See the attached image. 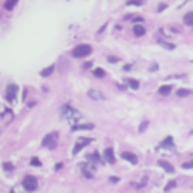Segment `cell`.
<instances>
[{
    "label": "cell",
    "mask_w": 193,
    "mask_h": 193,
    "mask_svg": "<svg viewBox=\"0 0 193 193\" xmlns=\"http://www.w3.org/2000/svg\"><path fill=\"white\" fill-rule=\"evenodd\" d=\"M71 55L76 57V59H85V57L91 55V47L90 45H86V43H81V45H78V47L73 48Z\"/></svg>",
    "instance_id": "cell-1"
},
{
    "label": "cell",
    "mask_w": 193,
    "mask_h": 193,
    "mask_svg": "<svg viewBox=\"0 0 193 193\" xmlns=\"http://www.w3.org/2000/svg\"><path fill=\"white\" fill-rule=\"evenodd\" d=\"M57 138H59V133H57V131L48 133L47 136L42 140V147H45V148H55V145H57Z\"/></svg>",
    "instance_id": "cell-2"
},
{
    "label": "cell",
    "mask_w": 193,
    "mask_h": 193,
    "mask_svg": "<svg viewBox=\"0 0 193 193\" xmlns=\"http://www.w3.org/2000/svg\"><path fill=\"white\" fill-rule=\"evenodd\" d=\"M60 114H62V117L64 119H69V121H74V119H80L81 114L76 110V109L69 107V105H64L62 107V110H60Z\"/></svg>",
    "instance_id": "cell-3"
},
{
    "label": "cell",
    "mask_w": 193,
    "mask_h": 193,
    "mask_svg": "<svg viewBox=\"0 0 193 193\" xmlns=\"http://www.w3.org/2000/svg\"><path fill=\"white\" fill-rule=\"evenodd\" d=\"M22 188L26 190V191H35L38 188V181L35 176H26L22 179Z\"/></svg>",
    "instance_id": "cell-4"
},
{
    "label": "cell",
    "mask_w": 193,
    "mask_h": 193,
    "mask_svg": "<svg viewBox=\"0 0 193 193\" xmlns=\"http://www.w3.org/2000/svg\"><path fill=\"white\" fill-rule=\"evenodd\" d=\"M17 95V85H9L5 90V98L7 102H14V98Z\"/></svg>",
    "instance_id": "cell-5"
},
{
    "label": "cell",
    "mask_w": 193,
    "mask_h": 193,
    "mask_svg": "<svg viewBox=\"0 0 193 193\" xmlns=\"http://www.w3.org/2000/svg\"><path fill=\"white\" fill-rule=\"evenodd\" d=\"M91 143V138H85V140H80V141H78V143L74 145V148H73V154H80L81 150H83V148H85V147H88V145Z\"/></svg>",
    "instance_id": "cell-6"
},
{
    "label": "cell",
    "mask_w": 193,
    "mask_h": 193,
    "mask_svg": "<svg viewBox=\"0 0 193 193\" xmlns=\"http://www.w3.org/2000/svg\"><path fill=\"white\" fill-rule=\"evenodd\" d=\"M121 157H123L124 161L131 162V164H136V162H138V157L134 155V154H131V152H123V154H121Z\"/></svg>",
    "instance_id": "cell-7"
},
{
    "label": "cell",
    "mask_w": 193,
    "mask_h": 193,
    "mask_svg": "<svg viewBox=\"0 0 193 193\" xmlns=\"http://www.w3.org/2000/svg\"><path fill=\"white\" fill-rule=\"evenodd\" d=\"M103 159H105L107 162H110V164L116 162V157H114V150H112V148H105V150H103Z\"/></svg>",
    "instance_id": "cell-8"
},
{
    "label": "cell",
    "mask_w": 193,
    "mask_h": 193,
    "mask_svg": "<svg viewBox=\"0 0 193 193\" xmlns=\"http://www.w3.org/2000/svg\"><path fill=\"white\" fill-rule=\"evenodd\" d=\"M95 126L91 123H86V124H74L73 126V131H80V129H93Z\"/></svg>",
    "instance_id": "cell-9"
},
{
    "label": "cell",
    "mask_w": 193,
    "mask_h": 193,
    "mask_svg": "<svg viewBox=\"0 0 193 193\" xmlns=\"http://www.w3.org/2000/svg\"><path fill=\"white\" fill-rule=\"evenodd\" d=\"M171 90H172V86H171V85H162L161 88H159V95L167 96L169 93H171Z\"/></svg>",
    "instance_id": "cell-10"
},
{
    "label": "cell",
    "mask_w": 193,
    "mask_h": 193,
    "mask_svg": "<svg viewBox=\"0 0 193 193\" xmlns=\"http://www.w3.org/2000/svg\"><path fill=\"white\" fill-rule=\"evenodd\" d=\"M159 166H161L162 169H166V171L169 172V174H172V172H174V167H172L167 161H159Z\"/></svg>",
    "instance_id": "cell-11"
},
{
    "label": "cell",
    "mask_w": 193,
    "mask_h": 193,
    "mask_svg": "<svg viewBox=\"0 0 193 193\" xmlns=\"http://www.w3.org/2000/svg\"><path fill=\"white\" fill-rule=\"evenodd\" d=\"M88 96L93 98V100H100V98H103L102 93H100V91H96V90H88Z\"/></svg>",
    "instance_id": "cell-12"
},
{
    "label": "cell",
    "mask_w": 193,
    "mask_h": 193,
    "mask_svg": "<svg viewBox=\"0 0 193 193\" xmlns=\"http://www.w3.org/2000/svg\"><path fill=\"white\" fill-rule=\"evenodd\" d=\"M133 33L136 35V36H143L145 35V28L141 26V24H136V26L133 28Z\"/></svg>",
    "instance_id": "cell-13"
},
{
    "label": "cell",
    "mask_w": 193,
    "mask_h": 193,
    "mask_svg": "<svg viewBox=\"0 0 193 193\" xmlns=\"http://www.w3.org/2000/svg\"><path fill=\"white\" fill-rule=\"evenodd\" d=\"M191 93H193V91H191V90H188V88H179V90L176 91V95H178V96H190Z\"/></svg>",
    "instance_id": "cell-14"
},
{
    "label": "cell",
    "mask_w": 193,
    "mask_h": 193,
    "mask_svg": "<svg viewBox=\"0 0 193 193\" xmlns=\"http://www.w3.org/2000/svg\"><path fill=\"white\" fill-rule=\"evenodd\" d=\"M185 24L186 26H193V12H188V14H185Z\"/></svg>",
    "instance_id": "cell-15"
},
{
    "label": "cell",
    "mask_w": 193,
    "mask_h": 193,
    "mask_svg": "<svg viewBox=\"0 0 193 193\" xmlns=\"http://www.w3.org/2000/svg\"><path fill=\"white\" fill-rule=\"evenodd\" d=\"M161 145H162V147H166V148H171V150H172V148H174V145H172V136H167Z\"/></svg>",
    "instance_id": "cell-16"
},
{
    "label": "cell",
    "mask_w": 193,
    "mask_h": 193,
    "mask_svg": "<svg viewBox=\"0 0 193 193\" xmlns=\"http://www.w3.org/2000/svg\"><path fill=\"white\" fill-rule=\"evenodd\" d=\"M52 73H54V66H48L42 71V78H48V76H52Z\"/></svg>",
    "instance_id": "cell-17"
},
{
    "label": "cell",
    "mask_w": 193,
    "mask_h": 193,
    "mask_svg": "<svg viewBox=\"0 0 193 193\" xmlns=\"http://www.w3.org/2000/svg\"><path fill=\"white\" fill-rule=\"evenodd\" d=\"M16 5H17V0H7L5 2V9L7 11H12Z\"/></svg>",
    "instance_id": "cell-18"
},
{
    "label": "cell",
    "mask_w": 193,
    "mask_h": 193,
    "mask_svg": "<svg viewBox=\"0 0 193 193\" xmlns=\"http://www.w3.org/2000/svg\"><path fill=\"white\" fill-rule=\"evenodd\" d=\"M128 85H129V88H131V90H138V88H140L138 80H129V81H128Z\"/></svg>",
    "instance_id": "cell-19"
},
{
    "label": "cell",
    "mask_w": 193,
    "mask_h": 193,
    "mask_svg": "<svg viewBox=\"0 0 193 193\" xmlns=\"http://www.w3.org/2000/svg\"><path fill=\"white\" fill-rule=\"evenodd\" d=\"M93 74H95L96 78H105V71H103L102 67H96V69L93 71Z\"/></svg>",
    "instance_id": "cell-20"
},
{
    "label": "cell",
    "mask_w": 193,
    "mask_h": 193,
    "mask_svg": "<svg viewBox=\"0 0 193 193\" xmlns=\"http://www.w3.org/2000/svg\"><path fill=\"white\" fill-rule=\"evenodd\" d=\"M128 5H143V0H128Z\"/></svg>",
    "instance_id": "cell-21"
},
{
    "label": "cell",
    "mask_w": 193,
    "mask_h": 193,
    "mask_svg": "<svg viewBox=\"0 0 193 193\" xmlns=\"http://www.w3.org/2000/svg\"><path fill=\"white\" fill-rule=\"evenodd\" d=\"M31 166H35V167H40V166H42V162H40V159H38V157H33V159H31Z\"/></svg>",
    "instance_id": "cell-22"
},
{
    "label": "cell",
    "mask_w": 193,
    "mask_h": 193,
    "mask_svg": "<svg viewBox=\"0 0 193 193\" xmlns=\"http://www.w3.org/2000/svg\"><path fill=\"white\" fill-rule=\"evenodd\" d=\"M4 169H5L7 172H11L12 169H14V166H12L11 162H4Z\"/></svg>",
    "instance_id": "cell-23"
},
{
    "label": "cell",
    "mask_w": 193,
    "mask_h": 193,
    "mask_svg": "<svg viewBox=\"0 0 193 193\" xmlns=\"http://www.w3.org/2000/svg\"><path fill=\"white\" fill-rule=\"evenodd\" d=\"M147 128H148V121H143V123H141V126H140L138 131H140V133H143V131H145Z\"/></svg>",
    "instance_id": "cell-24"
},
{
    "label": "cell",
    "mask_w": 193,
    "mask_h": 193,
    "mask_svg": "<svg viewBox=\"0 0 193 193\" xmlns=\"http://www.w3.org/2000/svg\"><path fill=\"white\" fill-rule=\"evenodd\" d=\"M161 45L164 48H167V50H174V45H171V43H166V42H161Z\"/></svg>",
    "instance_id": "cell-25"
},
{
    "label": "cell",
    "mask_w": 193,
    "mask_h": 193,
    "mask_svg": "<svg viewBox=\"0 0 193 193\" xmlns=\"http://www.w3.org/2000/svg\"><path fill=\"white\" fill-rule=\"evenodd\" d=\"M88 161H95V162H100V157L96 155V154H91V155H88Z\"/></svg>",
    "instance_id": "cell-26"
},
{
    "label": "cell",
    "mask_w": 193,
    "mask_h": 193,
    "mask_svg": "<svg viewBox=\"0 0 193 193\" xmlns=\"http://www.w3.org/2000/svg\"><path fill=\"white\" fill-rule=\"evenodd\" d=\"M176 186V181H174V179H172V181H169L167 183V186H166V191H169V190H172V188Z\"/></svg>",
    "instance_id": "cell-27"
},
{
    "label": "cell",
    "mask_w": 193,
    "mask_h": 193,
    "mask_svg": "<svg viewBox=\"0 0 193 193\" xmlns=\"http://www.w3.org/2000/svg\"><path fill=\"white\" fill-rule=\"evenodd\" d=\"M183 167H185V169H191V167H193V162H185V164H183Z\"/></svg>",
    "instance_id": "cell-28"
},
{
    "label": "cell",
    "mask_w": 193,
    "mask_h": 193,
    "mask_svg": "<svg viewBox=\"0 0 193 193\" xmlns=\"http://www.w3.org/2000/svg\"><path fill=\"white\" fill-rule=\"evenodd\" d=\"M164 9H166V4H159V7H157V11H159V12H162Z\"/></svg>",
    "instance_id": "cell-29"
},
{
    "label": "cell",
    "mask_w": 193,
    "mask_h": 193,
    "mask_svg": "<svg viewBox=\"0 0 193 193\" xmlns=\"http://www.w3.org/2000/svg\"><path fill=\"white\" fill-rule=\"evenodd\" d=\"M107 60L114 64V62H117V57H110V55H109V57H107Z\"/></svg>",
    "instance_id": "cell-30"
},
{
    "label": "cell",
    "mask_w": 193,
    "mask_h": 193,
    "mask_svg": "<svg viewBox=\"0 0 193 193\" xmlns=\"http://www.w3.org/2000/svg\"><path fill=\"white\" fill-rule=\"evenodd\" d=\"M109 179H110L112 183H119V178L117 176H112V178H109Z\"/></svg>",
    "instance_id": "cell-31"
},
{
    "label": "cell",
    "mask_w": 193,
    "mask_h": 193,
    "mask_svg": "<svg viewBox=\"0 0 193 193\" xmlns=\"http://www.w3.org/2000/svg\"><path fill=\"white\" fill-rule=\"evenodd\" d=\"M83 67H85V69H90V67H91V62H86V64L83 66Z\"/></svg>",
    "instance_id": "cell-32"
},
{
    "label": "cell",
    "mask_w": 193,
    "mask_h": 193,
    "mask_svg": "<svg viewBox=\"0 0 193 193\" xmlns=\"http://www.w3.org/2000/svg\"><path fill=\"white\" fill-rule=\"evenodd\" d=\"M124 71H131V64H126V66H124Z\"/></svg>",
    "instance_id": "cell-33"
},
{
    "label": "cell",
    "mask_w": 193,
    "mask_h": 193,
    "mask_svg": "<svg viewBox=\"0 0 193 193\" xmlns=\"http://www.w3.org/2000/svg\"><path fill=\"white\" fill-rule=\"evenodd\" d=\"M11 193H16V191H11Z\"/></svg>",
    "instance_id": "cell-34"
}]
</instances>
